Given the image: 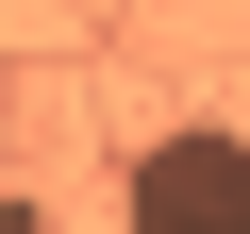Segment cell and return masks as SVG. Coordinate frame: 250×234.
<instances>
[{
	"mask_svg": "<svg viewBox=\"0 0 250 234\" xmlns=\"http://www.w3.org/2000/svg\"><path fill=\"white\" fill-rule=\"evenodd\" d=\"M117 234H250V134L167 117V134L117 167Z\"/></svg>",
	"mask_w": 250,
	"mask_h": 234,
	"instance_id": "obj_1",
	"label": "cell"
}]
</instances>
